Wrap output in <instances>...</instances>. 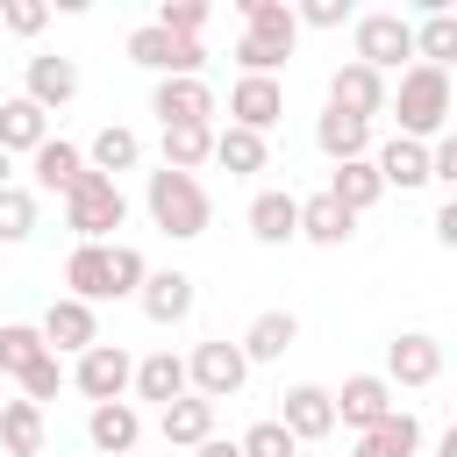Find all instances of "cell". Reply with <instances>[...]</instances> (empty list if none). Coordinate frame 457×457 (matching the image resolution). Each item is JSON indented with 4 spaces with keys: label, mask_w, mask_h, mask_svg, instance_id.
Instances as JSON below:
<instances>
[{
    "label": "cell",
    "mask_w": 457,
    "mask_h": 457,
    "mask_svg": "<svg viewBox=\"0 0 457 457\" xmlns=\"http://www.w3.org/2000/svg\"><path fill=\"white\" fill-rule=\"evenodd\" d=\"M271 421H278L293 443H321V436H336V400H328L321 386H286Z\"/></svg>",
    "instance_id": "9c48e42d"
},
{
    "label": "cell",
    "mask_w": 457,
    "mask_h": 457,
    "mask_svg": "<svg viewBox=\"0 0 457 457\" xmlns=\"http://www.w3.org/2000/svg\"><path fill=\"white\" fill-rule=\"evenodd\" d=\"M43 143H50V114H43L36 100H21V93H14V100H0V150H7V157H14V150H29V157H36Z\"/></svg>",
    "instance_id": "d6986e66"
},
{
    "label": "cell",
    "mask_w": 457,
    "mask_h": 457,
    "mask_svg": "<svg viewBox=\"0 0 457 457\" xmlns=\"http://www.w3.org/2000/svg\"><path fill=\"white\" fill-rule=\"evenodd\" d=\"M386 107L400 114V136L407 143L450 136V71L443 64H407L400 86H386Z\"/></svg>",
    "instance_id": "6da1fadb"
},
{
    "label": "cell",
    "mask_w": 457,
    "mask_h": 457,
    "mask_svg": "<svg viewBox=\"0 0 457 457\" xmlns=\"http://www.w3.org/2000/svg\"><path fill=\"white\" fill-rule=\"evenodd\" d=\"M21 100H36L43 114H57L64 100H79V64H71V57H50V50H36V57L21 64Z\"/></svg>",
    "instance_id": "8fae6325"
},
{
    "label": "cell",
    "mask_w": 457,
    "mask_h": 457,
    "mask_svg": "<svg viewBox=\"0 0 457 457\" xmlns=\"http://www.w3.org/2000/svg\"><path fill=\"white\" fill-rule=\"evenodd\" d=\"M428 179L457 186V136H436V143H428Z\"/></svg>",
    "instance_id": "ee69618b"
},
{
    "label": "cell",
    "mask_w": 457,
    "mask_h": 457,
    "mask_svg": "<svg viewBox=\"0 0 457 457\" xmlns=\"http://www.w3.org/2000/svg\"><path fill=\"white\" fill-rule=\"evenodd\" d=\"M250 236L271 243V250L293 243V236H300V200H293V193H257V200H250Z\"/></svg>",
    "instance_id": "4316f807"
},
{
    "label": "cell",
    "mask_w": 457,
    "mask_h": 457,
    "mask_svg": "<svg viewBox=\"0 0 457 457\" xmlns=\"http://www.w3.org/2000/svg\"><path fill=\"white\" fill-rule=\"evenodd\" d=\"M129 221V193L114 186V179H100V171H86L71 193H64V228L79 236V243H107L114 228Z\"/></svg>",
    "instance_id": "3957f363"
},
{
    "label": "cell",
    "mask_w": 457,
    "mask_h": 457,
    "mask_svg": "<svg viewBox=\"0 0 457 457\" xmlns=\"http://www.w3.org/2000/svg\"><path fill=\"white\" fill-rule=\"evenodd\" d=\"M0 450L7 457H43V407L36 400H7L0 407Z\"/></svg>",
    "instance_id": "4dcf8cb0"
},
{
    "label": "cell",
    "mask_w": 457,
    "mask_h": 457,
    "mask_svg": "<svg viewBox=\"0 0 457 457\" xmlns=\"http://www.w3.org/2000/svg\"><path fill=\"white\" fill-rule=\"evenodd\" d=\"M200 457H243V450H236V443H221V436H207V443H200Z\"/></svg>",
    "instance_id": "bcb514c9"
},
{
    "label": "cell",
    "mask_w": 457,
    "mask_h": 457,
    "mask_svg": "<svg viewBox=\"0 0 457 457\" xmlns=\"http://www.w3.org/2000/svg\"><path fill=\"white\" fill-rule=\"evenodd\" d=\"M57 386H64V371H57V357H36L29 371H21V400H57Z\"/></svg>",
    "instance_id": "60d3db41"
},
{
    "label": "cell",
    "mask_w": 457,
    "mask_h": 457,
    "mask_svg": "<svg viewBox=\"0 0 457 457\" xmlns=\"http://www.w3.org/2000/svg\"><path fill=\"white\" fill-rule=\"evenodd\" d=\"M321 193H328V200H336L343 214H364V207H371V200H378L386 186H378L371 157H350V164H336V171H328V186H321Z\"/></svg>",
    "instance_id": "484cf974"
},
{
    "label": "cell",
    "mask_w": 457,
    "mask_h": 457,
    "mask_svg": "<svg viewBox=\"0 0 457 457\" xmlns=\"http://www.w3.org/2000/svg\"><path fill=\"white\" fill-rule=\"evenodd\" d=\"M293 21H307V29H343V21H350V0H300Z\"/></svg>",
    "instance_id": "b9f144b4"
},
{
    "label": "cell",
    "mask_w": 457,
    "mask_h": 457,
    "mask_svg": "<svg viewBox=\"0 0 457 457\" xmlns=\"http://www.w3.org/2000/svg\"><path fill=\"white\" fill-rule=\"evenodd\" d=\"M193 300H200V293H193V271H150V278L136 286V307H143L157 328L186 321V314H193Z\"/></svg>",
    "instance_id": "2e32d148"
},
{
    "label": "cell",
    "mask_w": 457,
    "mask_h": 457,
    "mask_svg": "<svg viewBox=\"0 0 457 457\" xmlns=\"http://www.w3.org/2000/svg\"><path fill=\"white\" fill-rule=\"evenodd\" d=\"M150 114L164 129H214V86L207 79H157Z\"/></svg>",
    "instance_id": "ba28073f"
},
{
    "label": "cell",
    "mask_w": 457,
    "mask_h": 457,
    "mask_svg": "<svg viewBox=\"0 0 457 457\" xmlns=\"http://www.w3.org/2000/svg\"><path fill=\"white\" fill-rule=\"evenodd\" d=\"M43 21H50L43 0H7V7H0V29H14V36H36Z\"/></svg>",
    "instance_id": "7bdbcfd3"
},
{
    "label": "cell",
    "mask_w": 457,
    "mask_h": 457,
    "mask_svg": "<svg viewBox=\"0 0 457 457\" xmlns=\"http://www.w3.org/2000/svg\"><path fill=\"white\" fill-rule=\"evenodd\" d=\"M436 457H457V428H450V436H443V443H436Z\"/></svg>",
    "instance_id": "7dc6e473"
},
{
    "label": "cell",
    "mask_w": 457,
    "mask_h": 457,
    "mask_svg": "<svg viewBox=\"0 0 457 457\" xmlns=\"http://www.w3.org/2000/svg\"><path fill=\"white\" fill-rule=\"evenodd\" d=\"M136 436H143V414H136L129 400H100V407L86 414V443H93L100 457H129Z\"/></svg>",
    "instance_id": "e0dca14e"
},
{
    "label": "cell",
    "mask_w": 457,
    "mask_h": 457,
    "mask_svg": "<svg viewBox=\"0 0 457 457\" xmlns=\"http://www.w3.org/2000/svg\"><path fill=\"white\" fill-rule=\"evenodd\" d=\"M328 107H336V114H357V121H371V114H386V79H378V71H364V64L350 57V64H336V71H328Z\"/></svg>",
    "instance_id": "4fadbf2b"
},
{
    "label": "cell",
    "mask_w": 457,
    "mask_h": 457,
    "mask_svg": "<svg viewBox=\"0 0 457 457\" xmlns=\"http://www.w3.org/2000/svg\"><path fill=\"white\" fill-rule=\"evenodd\" d=\"M36 336H43L50 357H57V350H93V343H100V314H93L86 300H50L43 321H36Z\"/></svg>",
    "instance_id": "7c38bea8"
},
{
    "label": "cell",
    "mask_w": 457,
    "mask_h": 457,
    "mask_svg": "<svg viewBox=\"0 0 457 457\" xmlns=\"http://www.w3.org/2000/svg\"><path fill=\"white\" fill-rule=\"evenodd\" d=\"M328 400H336V421H343V428H357V436H364L371 421H386V414H393V386H386L378 371L343 378V393H328Z\"/></svg>",
    "instance_id": "9a60e30c"
},
{
    "label": "cell",
    "mask_w": 457,
    "mask_h": 457,
    "mask_svg": "<svg viewBox=\"0 0 457 457\" xmlns=\"http://www.w3.org/2000/svg\"><path fill=\"white\" fill-rule=\"evenodd\" d=\"M143 278H150L143 250H136V243H107V300H136Z\"/></svg>",
    "instance_id": "d590c367"
},
{
    "label": "cell",
    "mask_w": 457,
    "mask_h": 457,
    "mask_svg": "<svg viewBox=\"0 0 457 457\" xmlns=\"http://www.w3.org/2000/svg\"><path fill=\"white\" fill-rule=\"evenodd\" d=\"M129 378H136V357H129L121 343H93V350H79V364H71V386H79L93 407H100V400H121Z\"/></svg>",
    "instance_id": "52a82bcc"
},
{
    "label": "cell",
    "mask_w": 457,
    "mask_h": 457,
    "mask_svg": "<svg viewBox=\"0 0 457 457\" xmlns=\"http://www.w3.org/2000/svg\"><path fill=\"white\" fill-rule=\"evenodd\" d=\"M314 143H321V157H328V164H350V157H364V150H371V121H357V114H336V107H328V114L314 121Z\"/></svg>",
    "instance_id": "cb8c5ba5"
},
{
    "label": "cell",
    "mask_w": 457,
    "mask_h": 457,
    "mask_svg": "<svg viewBox=\"0 0 457 457\" xmlns=\"http://www.w3.org/2000/svg\"><path fill=\"white\" fill-rule=\"evenodd\" d=\"M236 7H243V36H257V43H271V50H286V57H293L300 21H293V7H286V0H236Z\"/></svg>",
    "instance_id": "ffe728a7"
},
{
    "label": "cell",
    "mask_w": 457,
    "mask_h": 457,
    "mask_svg": "<svg viewBox=\"0 0 457 457\" xmlns=\"http://www.w3.org/2000/svg\"><path fill=\"white\" fill-rule=\"evenodd\" d=\"M157 428H164V443H179V450H200V443L214 436V407H207L200 393H179V400L157 414Z\"/></svg>",
    "instance_id": "603a6c76"
},
{
    "label": "cell",
    "mask_w": 457,
    "mask_h": 457,
    "mask_svg": "<svg viewBox=\"0 0 457 457\" xmlns=\"http://www.w3.org/2000/svg\"><path fill=\"white\" fill-rule=\"evenodd\" d=\"M136 164H143V136H136V129H121V121H107V129L93 136V150H86V171H100V179L136 171Z\"/></svg>",
    "instance_id": "d4e9b609"
},
{
    "label": "cell",
    "mask_w": 457,
    "mask_h": 457,
    "mask_svg": "<svg viewBox=\"0 0 457 457\" xmlns=\"http://www.w3.org/2000/svg\"><path fill=\"white\" fill-rule=\"evenodd\" d=\"M0 186H14V157L7 150H0Z\"/></svg>",
    "instance_id": "c3c4849f"
},
{
    "label": "cell",
    "mask_w": 457,
    "mask_h": 457,
    "mask_svg": "<svg viewBox=\"0 0 457 457\" xmlns=\"http://www.w3.org/2000/svg\"><path fill=\"white\" fill-rule=\"evenodd\" d=\"M143 207H150V221H157L164 236H179V243L207 236V221H214V200H207V186H200L193 171H150Z\"/></svg>",
    "instance_id": "7a4b0ae2"
},
{
    "label": "cell",
    "mask_w": 457,
    "mask_h": 457,
    "mask_svg": "<svg viewBox=\"0 0 457 457\" xmlns=\"http://www.w3.org/2000/svg\"><path fill=\"white\" fill-rule=\"evenodd\" d=\"M214 157V129H164V171H200Z\"/></svg>",
    "instance_id": "e575fe53"
},
{
    "label": "cell",
    "mask_w": 457,
    "mask_h": 457,
    "mask_svg": "<svg viewBox=\"0 0 457 457\" xmlns=\"http://www.w3.org/2000/svg\"><path fill=\"white\" fill-rule=\"evenodd\" d=\"M64 300H86V307H100L107 300V243H79L71 257H64Z\"/></svg>",
    "instance_id": "83f0119b"
},
{
    "label": "cell",
    "mask_w": 457,
    "mask_h": 457,
    "mask_svg": "<svg viewBox=\"0 0 457 457\" xmlns=\"http://www.w3.org/2000/svg\"><path fill=\"white\" fill-rule=\"evenodd\" d=\"M29 236H36V193L0 186V243H29Z\"/></svg>",
    "instance_id": "74e56055"
},
{
    "label": "cell",
    "mask_w": 457,
    "mask_h": 457,
    "mask_svg": "<svg viewBox=\"0 0 457 457\" xmlns=\"http://www.w3.org/2000/svg\"><path fill=\"white\" fill-rule=\"evenodd\" d=\"M143 400H157V407H171L179 393H186V357H171V350H150L143 364H136V378H129Z\"/></svg>",
    "instance_id": "f546056e"
},
{
    "label": "cell",
    "mask_w": 457,
    "mask_h": 457,
    "mask_svg": "<svg viewBox=\"0 0 457 457\" xmlns=\"http://www.w3.org/2000/svg\"><path fill=\"white\" fill-rule=\"evenodd\" d=\"M157 29L179 36V43H200V29H207V0H164V7H157Z\"/></svg>",
    "instance_id": "f35d334b"
},
{
    "label": "cell",
    "mask_w": 457,
    "mask_h": 457,
    "mask_svg": "<svg viewBox=\"0 0 457 457\" xmlns=\"http://www.w3.org/2000/svg\"><path fill=\"white\" fill-rule=\"evenodd\" d=\"M293 343H300V321H293L286 307H264V314L243 328V343H236V350H243V364H271V357H286Z\"/></svg>",
    "instance_id": "ac0fdd59"
},
{
    "label": "cell",
    "mask_w": 457,
    "mask_h": 457,
    "mask_svg": "<svg viewBox=\"0 0 457 457\" xmlns=\"http://www.w3.org/2000/svg\"><path fill=\"white\" fill-rule=\"evenodd\" d=\"M400 57H414V21L378 7V14H357V64L364 71H400Z\"/></svg>",
    "instance_id": "277c9868"
},
{
    "label": "cell",
    "mask_w": 457,
    "mask_h": 457,
    "mask_svg": "<svg viewBox=\"0 0 457 457\" xmlns=\"http://www.w3.org/2000/svg\"><path fill=\"white\" fill-rule=\"evenodd\" d=\"M450 57H457V14L450 7H428V21L414 29V64H443L450 71Z\"/></svg>",
    "instance_id": "d6a6232c"
},
{
    "label": "cell",
    "mask_w": 457,
    "mask_h": 457,
    "mask_svg": "<svg viewBox=\"0 0 457 457\" xmlns=\"http://www.w3.org/2000/svg\"><path fill=\"white\" fill-rule=\"evenodd\" d=\"M371 171H378V186H400V193H414V186H428V143H407V136H393V143L371 157Z\"/></svg>",
    "instance_id": "7402d4cb"
},
{
    "label": "cell",
    "mask_w": 457,
    "mask_h": 457,
    "mask_svg": "<svg viewBox=\"0 0 457 457\" xmlns=\"http://www.w3.org/2000/svg\"><path fill=\"white\" fill-rule=\"evenodd\" d=\"M228 129H250V136H264V129H278V114H286V86L278 79H236L228 86Z\"/></svg>",
    "instance_id": "5bb4252c"
},
{
    "label": "cell",
    "mask_w": 457,
    "mask_h": 457,
    "mask_svg": "<svg viewBox=\"0 0 457 457\" xmlns=\"http://www.w3.org/2000/svg\"><path fill=\"white\" fill-rule=\"evenodd\" d=\"M243 378H250V364H243V350H236V343H221V336H214V343H200V350L186 357V393H200L207 407H214V400H236V393H243Z\"/></svg>",
    "instance_id": "8992f818"
},
{
    "label": "cell",
    "mask_w": 457,
    "mask_h": 457,
    "mask_svg": "<svg viewBox=\"0 0 457 457\" xmlns=\"http://www.w3.org/2000/svg\"><path fill=\"white\" fill-rule=\"evenodd\" d=\"M436 378H443V343L436 336L407 328V336L386 343V386H436Z\"/></svg>",
    "instance_id": "30bf717a"
},
{
    "label": "cell",
    "mask_w": 457,
    "mask_h": 457,
    "mask_svg": "<svg viewBox=\"0 0 457 457\" xmlns=\"http://www.w3.org/2000/svg\"><path fill=\"white\" fill-rule=\"evenodd\" d=\"M350 228H357V214H343L328 193H314V200H300V236L307 243H321V250H336V243H350Z\"/></svg>",
    "instance_id": "1f68e13d"
},
{
    "label": "cell",
    "mask_w": 457,
    "mask_h": 457,
    "mask_svg": "<svg viewBox=\"0 0 457 457\" xmlns=\"http://www.w3.org/2000/svg\"><path fill=\"white\" fill-rule=\"evenodd\" d=\"M214 164H221L228 179L264 171V136H250V129H214Z\"/></svg>",
    "instance_id": "836d02e7"
},
{
    "label": "cell",
    "mask_w": 457,
    "mask_h": 457,
    "mask_svg": "<svg viewBox=\"0 0 457 457\" xmlns=\"http://www.w3.org/2000/svg\"><path fill=\"white\" fill-rule=\"evenodd\" d=\"M129 64H143V71H157V79H200L207 43H179V36H164L157 21H143V29H129Z\"/></svg>",
    "instance_id": "5b68a950"
},
{
    "label": "cell",
    "mask_w": 457,
    "mask_h": 457,
    "mask_svg": "<svg viewBox=\"0 0 457 457\" xmlns=\"http://www.w3.org/2000/svg\"><path fill=\"white\" fill-rule=\"evenodd\" d=\"M236 450H243V457H300V443H293V436H286L278 421H250Z\"/></svg>",
    "instance_id": "ab89813d"
},
{
    "label": "cell",
    "mask_w": 457,
    "mask_h": 457,
    "mask_svg": "<svg viewBox=\"0 0 457 457\" xmlns=\"http://www.w3.org/2000/svg\"><path fill=\"white\" fill-rule=\"evenodd\" d=\"M414 450H421V421H414V414H400V407L357 436V457H414Z\"/></svg>",
    "instance_id": "f1b7e54d"
},
{
    "label": "cell",
    "mask_w": 457,
    "mask_h": 457,
    "mask_svg": "<svg viewBox=\"0 0 457 457\" xmlns=\"http://www.w3.org/2000/svg\"><path fill=\"white\" fill-rule=\"evenodd\" d=\"M36 357H50V350H43V336H36L29 321H7V328H0V378H21Z\"/></svg>",
    "instance_id": "8d00e7d4"
},
{
    "label": "cell",
    "mask_w": 457,
    "mask_h": 457,
    "mask_svg": "<svg viewBox=\"0 0 457 457\" xmlns=\"http://www.w3.org/2000/svg\"><path fill=\"white\" fill-rule=\"evenodd\" d=\"M436 236H443V243H457V200H450V207H436Z\"/></svg>",
    "instance_id": "f6af8a7d"
},
{
    "label": "cell",
    "mask_w": 457,
    "mask_h": 457,
    "mask_svg": "<svg viewBox=\"0 0 457 457\" xmlns=\"http://www.w3.org/2000/svg\"><path fill=\"white\" fill-rule=\"evenodd\" d=\"M0 407H7V378H0Z\"/></svg>",
    "instance_id": "681fc988"
},
{
    "label": "cell",
    "mask_w": 457,
    "mask_h": 457,
    "mask_svg": "<svg viewBox=\"0 0 457 457\" xmlns=\"http://www.w3.org/2000/svg\"><path fill=\"white\" fill-rule=\"evenodd\" d=\"M29 164H36V186H43V193H57V200L86 179V150H79V143H64V136H50Z\"/></svg>",
    "instance_id": "44dd1931"
}]
</instances>
